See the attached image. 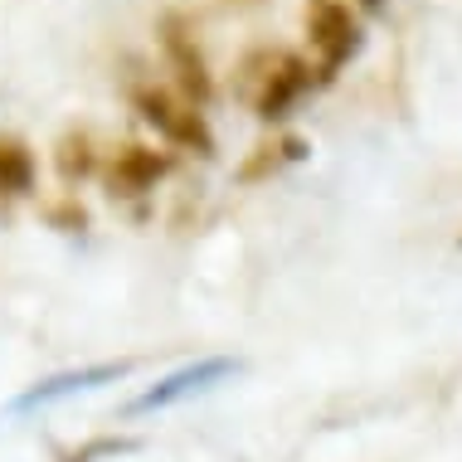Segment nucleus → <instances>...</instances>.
<instances>
[{
  "label": "nucleus",
  "mask_w": 462,
  "mask_h": 462,
  "mask_svg": "<svg viewBox=\"0 0 462 462\" xmlns=\"http://www.w3.org/2000/svg\"><path fill=\"white\" fill-rule=\"evenodd\" d=\"M307 34H311V49L321 54L327 69H341L356 49V20L341 0H311L307 5Z\"/></svg>",
  "instance_id": "f257e3e1"
},
{
  "label": "nucleus",
  "mask_w": 462,
  "mask_h": 462,
  "mask_svg": "<svg viewBox=\"0 0 462 462\" xmlns=\"http://www.w3.org/2000/svg\"><path fill=\"white\" fill-rule=\"evenodd\" d=\"M136 107H142V117L152 122V127L166 136V142L195 146V152H209V127L199 122V112L171 103L166 93H142V97H136Z\"/></svg>",
  "instance_id": "f03ea898"
},
{
  "label": "nucleus",
  "mask_w": 462,
  "mask_h": 462,
  "mask_svg": "<svg viewBox=\"0 0 462 462\" xmlns=\"http://www.w3.org/2000/svg\"><path fill=\"white\" fill-rule=\"evenodd\" d=\"M302 88H307V64L302 59H282L278 73H268L263 93H258V117H268V122L287 117V107L302 97Z\"/></svg>",
  "instance_id": "7ed1b4c3"
},
{
  "label": "nucleus",
  "mask_w": 462,
  "mask_h": 462,
  "mask_svg": "<svg viewBox=\"0 0 462 462\" xmlns=\"http://www.w3.org/2000/svg\"><path fill=\"white\" fill-rule=\"evenodd\" d=\"M166 166H171L166 156L146 152V146H127V152L117 156V166H112V190L142 195V190H152V185L166 176Z\"/></svg>",
  "instance_id": "20e7f679"
},
{
  "label": "nucleus",
  "mask_w": 462,
  "mask_h": 462,
  "mask_svg": "<svg viewBox=\"0 0 462 462\" xmlns=\"http://www.w3.org/2000/svg\"><path fill=\"white\" fill-rule=\"evenodd\" d=\"M34 185V161L20 142H0V195H24Z\"/></svg>",
  "instance_id": "39448f33"
},
{
  "label": "nucleus",
  "mask_w": 462,
  "mask_h": 462,
  "mask_svg": "<svg viewBox=\"0 0 462 462\" xmlns=\"http://www.w3.org/2000/svg\"><path fill=\"white\" fill-rule=\"evenodd\" d=\"M166 54H171V64L180 69V83L199 97V103H205V97H209V79H205V64H199V54H195L190 44H185V34H176V30L166 34Z\"/></svg>",
  "instance_id": "423d86ee"
},
{
  "label": "nucleus",
  "mask_w": 462,
  "mask_h": 462,
  "mask_svg": "<svg viewBox=\"0 0 462 462\" xmlns=\"http://www.w3.org/2000/svg\"><path fill=\"white\" fill-rule=\"evenodd\" d=\"M59 166H64V176H73V171H88V156H83V142L73 146V142H64V156H59Z\"/></svg>",
  "instance_id": "0eeeda50"
},
{
  "label": "nucleus",
  "mask_w": 462,
  "mask_h": 462,
  "mask_svg": "<svg viewBox=\"0 0 462 462\" xmlns=\"http://www.w3.org/2000/svg\"><path fill=\"white\" fill-rule=\"evenodd\" d=\"M365 5H380V0H365Z\"/></svg>",
  "instance_id": "6e6552de"
}]
</instances>
